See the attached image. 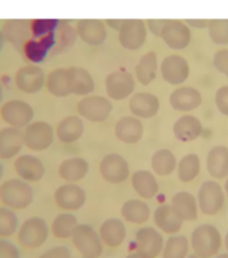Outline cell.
<instances>
[{"instance_id":"1","label":"cell","mask_w":228,"mask_h":258,"mask_svg":"<svg viewBox=\"0 0 228 258\" xmlns=\"http://www.w3.org/2000/svg\"><path fill=\"white\" fill-rule=\"evenodd\" d=\"M0 201L10 209H26L34 201V189L20 177L8 179L0 184Z\"/></svg>"},{"instance_id":"2","label":"cell","mask_w":228,"mask_h":258,"mask_svg":"<svg viewBox=\"0 0 228 258\" xmlns=\"http://www.w3.org/2000/svg\"><path fill=\"white\" fill-rule=\"evenodd\" d=\"M191 243L195 253L209 258L217 253L221 246V237L219 230L212 225H201L192 233Z\"/></svg>"},{"instance_id":"3","label":"cell","mask_w":228,"mask_h":258,"mask_svg":"<svg viewBox=\"0 0 228 258\" xmlns=\"http://www.w3.org/2000/svg\"><path fill=\"white\" fill-rule=\"evenodd\" d=\"M54 129L46 121H31L24 126L23 144L31 151H44L52 144Z\"/></svg>"},{"instance_id":"4","label":"cell","mask_w":228,"mask_h":258,"mask_svg":"<svg viewBox=\"0 0 228 258\" xmlns=\"http://www.w3.org/2000/svg\"><path fill=\"white\" fill-rule=\"evenodd\" d=\"M72 243L85 258H97L102 253L98 233L89 225H77L71 234Z\"/></svg>"},{"instance_id":"5","label":"cell","mask_w":228,"mask_h":258,"mask_svg":"<svg viewBox=\"0 0 228 258\" xmlns=\"http://www.w3.org/2000/svg\"><path fill=\"white\" fill-rule=\"evenodd\" d=\"M0 116L10 126L23 128L27 126L34 118V109L23 100H10L0 108Z\"/></svg>"},{"instance_id":"6","label":"cell","mask_w":228,"mask_h":258,"mask_svg":"<svg viewBox=\"0 0 228 258\" xmlns=\"http://www.w3.org/2000/svg\"><path fill=\"white\" fill-rule=\"evenodd\" d=\"M197 206L207 215H215L224 206V191L219 183L207 180L200 185L197 192Z\"/></svg>"},{"instance_id":"7","label":"cell","mask_w":228,"mask_h":258,"mask_svg":"<svg viewBox=\"0 0 228 258\" xmlns=\"http://www.w3.org/2000/svg\"><path fill=\"white\" fill-rule=\"evenodd\" d=\"M81 117L93 122H102L112 113L113 105L109 98L102 96L84 97L77 105Z\"/></svg>"},{"instance_id":"8","label":"cell","mask_w":228,"mask_h":258,"mask_svg":"<svg viewBox=\"0 0 228 258\" xmlns=\"http://www.w3.org/2000/svg\"><path fill=\"white\" fill-rule=\"evenodd\" d=\"M100 172L105 180L118 184L129 177V163L120 153H108L100 163Z\"/></svg>"},{"instance_id":"9","label":"cell","mask_w":228,"mask_h":258,"mask_svg":"<svg viewBox=\"0 0 228 258\" xmlns=\"http://www.w3.org/2000/svg\"><path fill=\"white\" fill-rule=\"evenodd\" d=\"M136 88V81L130 73L125 70H118L109 74L105 80V89L109 98L112 100H125L130 97Z\"/></svg>"},{"instance_id":"10","label":"cell","mask_w":228,"mask_h":258,"mask_svg":"<svg viewBox=\"0 0 228 258\" xmlns=\"http://www.w3.org/2000/svg\"><path fill=\"white\" fill-rule=\"evenodd\" d=\"M48 237V227L44 219L39 217L30 218L20 226L19 242L26 247H39Z\"/></svg>"},{"instance_id":"11","label":"cell","mask_w":228,"mask_h":258,"mask_svg":"<svg viewBox=\"0 0 228 258\" xmlns=\"http://www.w3.org/2000/svg\"><path fill=\"white\" fill-rule=\"evenodd\" d=\"M16 86L20 92L34 94L38 93L44 86L46 74L44 70L36 64H27L20 68L15 74Z\"/></svg>"},{"instance_id":"12","label":"cell","mask_w":228,"mask_h":258,"mask_svg":"<svg viewBox=\"0 0 228 258\" xmlns=\"http://www.w3.org/2000/svg\"><path fill=\"white\" fill-rule=\"evenodd\" d=\"M160 36L173 50H183L191 43L192 39L189 27L180 20H167Z\"/></svg>"},{"instance_id":"13","label":"cell","mask_w":228,"mask_h":258,"mask_svg":"<svg viewBox=\"0 0 228 258\" xmlns=\"http://www.w3.org/2000/svg\"><path fill=\"white\" fill-rule=\"evenodd\" d=\"M161 76L169 85L177 86L184 84L189 77L188 60L180 55H169L164 58L160 66Z\"/></svg>"},{"instance_id":"14","label":"cell","mask_w":228,"mask_h":258,"mask_svg":"<svg viewBox=\"0 0 228 258\" xmlns=\"http://www.w3.org/2000/svg\"><path fill=\"white\" fill-rule=\"evenodd\" d=\"M129 109L137 118H152L160 110V100L153 93L138 92L130 97Z\"/></svg>"},{"instance_id":"15","label":"cell","mask_w":228,"mask_h":258,"mask_svg":"<svg viewBox=\"0 0 228 258\" xmlns=\"http://www.w3.org/2000/svg\"><path fill=\"white\" fill-rule=\"evenodd\" d=\"M203 102V96L196 88L180 86L175 89L169 96V104L179 112H191L199 108Z\"/></svg>"},{"instance_id":"16","label":"cell","mask_w":228,"mask_h":258,"mask_svg":"<svg viewBox=\"0 0 228 258\" xmlns=\"http://www.w3.org/2000/svg\"><path fill=\"white\" fill-rule=\"evenodd\" d=\"M56 205L63 210H78L86 202V192L75 183H66L58 187L54 194Z\"/></svg>"},{"instance_id":"17","label":"cell","mask_w":228,"mask_h":258,"mask_svg":"<svg viewBox=\"0 0 228 258\" xmlns=\"http://www.w3.org/2000/svg\"><path fill=\"white\" fill-rule=\"evenodd\" d=\"M15 172L24 181H38L44 176L46 167L39 157L26 153L15 160Z\"/></svg>"},{"instance_id":"18","label":"cell","mask_w":228,"mask_h":258,"mask_svg":"<svg viewBox=\"0 0 228 258\" xmlns=\"http://www.w3.org/2000/svg\"><path fill=\"white\" fill-rule=\"evenodd\" d=\"M114 133L117 139L126 144H136L142 139L144 125L134 116H124L116 122Z\"/></svg>"},{"instance_id":"19","label":"cell","mask_w":228,"mask_h":258,"mask_svg":"<svg viewBox=\"0 0 228 258\" xmlns=\"http://www.w3.org/2000/svg\"><path fill=\"white\" fill-rule=\"evenodd\" d=\"M138 251L149 257H157L164 247V241L161 234L153 227H142L136 234Z\"/></svg>"},{"instance_id":"20","label":"cell","mask_w":228,"mask_h":258,"mask_svg":"<svg viewBox=\"0 0 228 258\" xmlns=\"http://www.w3.org/2000/svg\"><path fill=\"white\" fill-rule=\"evenodd\" d=\"M23 132L20 128L6 126L0 129V159H12L22 151Z\"/></svg>"},{"instance_id":"21","label":"cell","mask_w":228,"mask_h":258,"mask_svg":"<svg viewBox=\"0 0 228 258\" xmlns=\"http://www.w3.org/2000/svg\"><path fill=\"white\" fill-rule=\"evenodd\" d=\"M146 38V30L141 20H125L120 30L121 44L130 50L140 48Z\"/></svg>"},{"instance_id":"22","label":"cell","mask_w":228,"mask_h":258,"mask_svg":"<svg viewBox=\"0 0 228 258\" xmlns=\"http://www.w3.org/2000/svg\"><path fill=\"white\" fill-rule=\"evenodd\" d=\"M66 70H67L70 93L78 96H88L94 90V80L86 69L71 66Z\"/></svg>"},{"instance_id":"23","label":"cell","mask_w":228,"mask_h":258,"mask_svg":"<svg viewBox=\"0 0 228 258\" xmlns=\"http://www.w3.org/2000/svg\"><path fill=\"white\" fill-rule=\"evenodd\" d=\"M203 133V124L196 116L185 114L181 116L173 125V135L183 143L196 140Z\"/></svg>"},{"instance_id":"24","label":"cell","mask_w":228,"mask_h":258,"mask_svg":"<svg viewBox=\"0 0 228 258\" xmlns=\"http://www.w3.org/2000/svg\"><path fill=\"white\" fill-rule=\"evenodd\" d=\"M207 171L215 179L228 176V147L215 145L207 155Z\"/></svg>"},{"instance_id":"25","label":"cell","mask_w":228,"mask_h":258,"mask_svg":"<svg viewBox=\"0 0 228 258\" xmlns=\"http://www.w3.org/2000/svg\"><path fill=\"white\" fill-rule=\"evenodd\" d=\"M84 131L85 125L82 118L78 116H67L62 118L56 126V137L62 143L70 144L80 140V137L84 135Z\"/></svg>"},{"instance_id":"26","label":"cell","mask_w":228,"mask_h":258,"mask_svg":"<svg viewBox=\"0 0 228 258\" xmlns=\"http://www.w3.org/2000/svg\"><path fill=\"white\" fill-rule=\"evenodd\" d=\"M59 176L67 183H75L84 179L89 172V163L84 157H70L60 163Z\"/></svg>"},{"instance_id":"27","label":"cell","mask_w":228,"mask_h":258,"mask_svg":"<svg viewBox=\"0 0 228 258\" xmlns=\"http://www.w3.org/2000/svg\"><path fill=\"white\" fill-rule=\"evenodd\" d=\"M132 185L134 191L144 199H152L159 192V181L156 176L145 169H140L133 173Z\"/></svg>"},{"instance_id":"28","label":"cell","mask_w":228,"mask_h":258,"mask_svg":"<svg viewBox=\"0 0 228 258\" xmlns=\"http://www.w3.org/2000/svg\"><path fill=\"white\" fill-rule=\"evenodd\" d=\"M171 206L183 221H195L197 218V202L192 194L187 191L175 194Z\"/></svg>"},{"instance_id":"29","label":"cell","mask_w":228,"mask_h":258,"mask_svg":"<svg viewBox=\"0 0 228 258\" xmlns=\"http://www.w3.org/2000/svg\"><path fill=\"white\" fill-rule=\"evenodd\" d=\"M155 222L163 231L169 234L177 233L183 226L181 219L171 205H161L155 211Z\"/></svg>"},{"instance_id":"30","label":"cell","mask_w":228,"mask_h":258,"mask_svg":"<svg viewBox=\"0 0 228 258\" xmlns=\"http://www.w3.org/2000/svg\"><path fill=\"white\" fill-rule=\"evenodd\" d=\"M100 237L106 245L116 247V246L121 245L126 237V229H125L122 221L117 219V218H110L101 226Z\"/></svg>"},{"instance_id":"31","label":"cell","mask_w":228,"mask_h":258,"mask_svg":"<svg viewBox=\"0 0 228 258\" xmlns=\"http://www.w3.org/2000/svg\"><path fill=\"white\" fill-rule=\"evenodd\" d=\"M150 164H152V169L157 175L168 176V175H171L176 169L177 160L172 151L163 148L157 149L156 152L153 153Z\"/></svg>"},{"instance_id":"32","label":"cell","mask_w":228,"mask_h":258,"mask_svg":"<svg viewBox=\"0 0 228 258\" xmlns=\"http://www.w3.org/2000/svg\"><path fill=\"white\" fill-rule=\"evenodd\" d=\"M157 55L156 52H146L145 55L141 56L138 63L136 66V77L138 82L142 85L152 84L157 76Z\"/></svg>"},{"instance_id":"33","label":"cell","mask_w":228,"mask_h":258,"mask_svg":"<svg viewBox=\"0 0 228 258\" xmlns=\"http://www.w3.org/2000/svg\"><path fill=\"white\" fill-rule=\"evenodd\" d=\"M121 214L126 221L132 222V223H144L148 221L149 215H150V210L149 206L145 202L140 199H130V201L125 202Z\"/></svg>"},{"instance_id":"34","label":"cell","mask_w":228,"mask_h":258,"mask_svg":"<svg viewBox=\"0 0 228 258\" xmlns=\"http://www.w3.org/2000/svg\"><path fill=\"white\" fill-rule=\"evenodd\" d=\"M200 157L196 153H188L181 157L177 165V177L183 183H189L195 180L200 172Z\"/></svg>"},{"instance_id":"35","label":"cell","mask_w":228,"mask_h":258,"mask_svg":"<svg viewBox=\"0 0 228 258\" xmlns=\"http://www.w3.org/2000/svg\"><path fill=\"white\" fill-rule=\"evenodd\" d=\"M46 88L52 96L66 97L70 94L68 88L67 70L66 69H55L46 78Z\"/></svg>"},{"instance_id":"36","label":"cell","mask_w":228,"mask_h":258,"mask_svg":"<svg viewBox=\"0 0 228 258\" xmlns=\"http://www.w3.org/2000/svg\"><path fill=\"white\" fill-rule=\"evenodd\" d=\"M81 38L89 44H101L105 40L104 24L97 20H81L78 24Z\"/></svg>"},{"instance_id":"37","label":"cell","mask_w":228,"mask_h":258,"mask_svg":"<svg viewBox=\"0 0 228 258\" xmlns=\"http://www.w3.org/2000/svg\"><path fill=\"white\" fill-rule=\"evenodd\" d=\"M78 225V221H77V218L72 215V214H59L58 217L54 219L52 222V233L54 235L58 238H67L71 237L72 231Z\"/></svg>"},{"instance_id":"38","label":"cell","mask_w":228,"mask_h":258,"mask_svg":"<svg viewBox=\"0 0 228 258\" xmlns=\"http://www.w3.org/2000/svg\"><path fill=\"white\" fill-rule=\"evenodd\" d=\"M189 242L184 235L171 237L165 243L163 258H185L188 254Z\"/></svg>"},{"instance_id":"39","label":"cell","mask_w":228,"mask_h":258,"mask_svg":"<svg viewBox=\"0 0 228 258\" xmlns=\"http://www.w3.org/2000/svg\"><path fill=\"white\" fill-rule=\"evenodd\" d=\"M209 38L215 44H228V19H212L208 23Z\"/></svg>"},{"instance_id":"40","label":"cell","mask_w":228,"mask_h":258,"mask_svg":"<svg viewBox=\"0 0 228 258\" xmlns=\"http://www.w3.org/2000/svg\"><path fill=\"white\" fill-rule=\"evenodd\" d=\"M18 227V217L12 210L0 207V237H10Z\"/></svg>"},{"instance_id":"41","label":"cell","mask_w":228,"mask_h":258,"mask_svg":"<svg viewBox=\"0 0 228 258\" xmlns=\"http://www.w3.org/2000/svg\"><path fill=\"white\" fill-rule=\"evenodd\" d=\"M50 48V44L43 43V42H28V44L24 47V52L28 59L32 62H40L44 59V56L47 54V50Z\"/></svg>"},{"instance_id":"42","label":"cell","mask_w":228,"mask_h":258,"mask_svg":"<svg viewBox=\"0 0 228 258\" xmlns=\"http://www.w3.org/2000/svg\"><path fill=\"white\" fill-rule=\"evenodd\" d=\"M215 102H216L217 110L221 114L228 116V85L217 89L216 96H215Z\"/></svg>"},{"instance_id":"43","label":"cell","mask_w":228,"mask_h":258,"mask_svg":"<svg viewBox=\"0 0 228 258\" xmlns=\"http://www.w3.org/2000/svg\"><path fill=\"white\" fill-rule=\"evenodd\" d=\"M213 66L216 68L217 72L228 77V48L216 51L213 55Z\"/></svg>"},{"instance_id":"44","label":"cell","mask_w":228,"mask_h":258,"mask_svg":"<svg viewBox=\"0 0 228 258\" xmlns=\"http://www.w3.org/2000/svg\"><path fill=\"white\" fill-rule=\"evenodd\" d=\"M0 258H19V250L10 241L0 239Z\"/></svg>"},{"instance_id":"45","label":"cell","mask_w":228,"mask_h":258,"mask_svg":"<svg viewBox=\"0 0 228 258\" xmlns=\"http://www.w3.org/2000/svg\"><path fill=\"white\" fill-rule=\"evenodd\" d=\"M39 258H71V254L66 246H56V247H51L50 250H47Z\"/></svg>"},{"instance_id":"46","label":"cell","mask_w":228,"mask_h":258,"mask_svg":"<svg viewBox=\"0 0 228 258\" xmlns=\"http://www.w3.org/2000/svg\"><path fill=\"white\" fill-rule=\"evenodd\" d=\"M167 20H148L149 28L152 30V32L155 35H160L161 30L164 27V24Z\"/></svg>"},{"instance_id":"47","label":"cell","mask_w":228,"mask_h":258,"mask_svg":"<svg viewBox=\"0 0 228 258\" xmlns=\"http://www.w3.org/2000/svg\"><path fill=\"white\" fill-rule=\"evenodd\" d=\"M188 23H189V26H192V27L205 28V27H208L209 20H207V19H189Z\"/></svg>"},{"instance_id":"48","label":"cell","mask_w":228,"mask_h":258,"mask_svg":"<svg viewBox=\"0 0 228 258\" xmlns=\"http://www.w3.org/2000/svg\"><path fill=\"white\" fill-rule=\"evenodd\" d=\"M128 258H152V257H149V255H145V254L137 251V253H132L130 255H128Z\"/></svg>"},{"instance_id":"49","label":"cell","mask_w":228,"mask_h":258,"mask_svg":"<svg viewBox=\"0 0 228 258\" xmlns=\"http://www.w3.org/2000/svg\"><path fill=\"white\" fill-rule=\"evenodd\" d=\"M3 96H4V89H3V82L0 81V102L3 100Z\"/></svg>"},{"instance_id":"50","label":"cell","mask_w":228,"mask_h":258,"mask_svg":"<svg viewBox=\"0 0 228 258\" xmlns=\"http://www.w3.org/2000/svg\"><path fill=\"white\" fill-rule=\"evenodd\" d=\"M3 175H4V167H3V164H2V161H0V180H2Z\"/></svg>"},{"instance_id":"51","label":"cell","mask_w":228,"mask_h":258,"mask_svg":"<svg viewBox=\"0 0 228 258\" xmlns=\"http://www.w3.org/2000/svg\"><path fill=\"white\" fill-rule=\"evenodd\" d=\"M188 258H205V257H203V255H199V254H196V253H193V254H189Z\"/></svg>"},{"instance_id":"52","label":"cell","mask_w":228,"mask_h":258,"mask_svg":"<svg viewBox=\"0 0 228 258\" xmlns=\"http://www.w3.org/2000/svg\"><path fill=\"white\" fill-rule=\"evenodd\" d=\"M3 47V35H2V32H0V50Z\"/></svg>"},{"instance_id":"53","label":"cell","mask_w":228,"mask_h":258,"mask_svg":"<svg viewBox=\"0 0 228 258\" xmlns=\"http://www.w3.org/2000/svg\"><path fill=\"white\" fill-rule=\"evenodd\" d=\"M224 189H225V194H227V197H228V179H227V181H225Z\"/></svg>"},{"instance_id":"54","label":"cell","mask_w":228,"mask_h":258,"mask_svg":"<svg viewBox=\"0 0 228 258\" xmlns=\"http://www.w3.org/2000/svg\"><path fill=\"white\" fill-rule=\"evenodd\" d=\"M216 258H228V253L220 254V255H219V257H216Z\"/></svg>"},{"instance_id":"55","label":"cell","mask_w":228,"mask_h":258,"mask_svg":"<svg viewBox=\"0 0 228 258\" xmlns=\"http://www.w3.org/2000/svg\"><path fill=\"white\" fill-rule=\"evenodd\" d=\"M225 247H227V250H228V233H227V235H225Z\"/></svg>"}]
</instances>
